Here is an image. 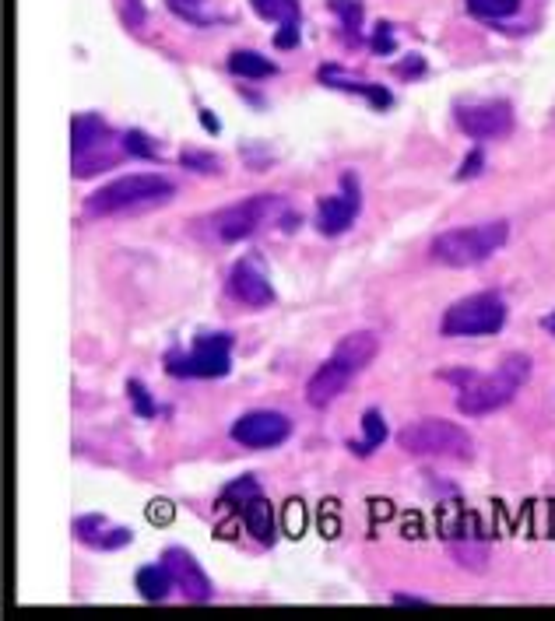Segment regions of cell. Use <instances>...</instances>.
<instances>
[{
  "mask_svg": "<svg viewBox=\"0 0 555 621\" xmlns=\"http://www.w3.org/2000/svg\"><path fill=\"white\" fill-rule=\"evenodd\" d=\"M173 193L176 186L166 176H159V172H134V176H120L113 183L99 186L85 200V211L95 218L127 215V211H145V207L166 204Z\"/></svg>",
  "mask_w": 555,
  "mask_h": 621,
  "instance_id": "1",
  "label": "cell"
},
{
  "mask_svg": "<svg viewBox=\"0 0 555 621\" xmlns=\"http://www.w3.org/2000/svg\"><path fill=\"white\" fill-rule=\"evenodd\" d=\"M527 376H531V358L527 355H506L499 362V369L489 372V376H475L471 372L461 397H457V411L468 414V418H482V414L499 411V407H506L517 397Z\"/></svg>",
  "mask_w": 555,
  "mask_h": 621,
  "instance_id": "2",
  "label": "cell"
},
{
  "mask_svg": "<svg viewBox=\"0 0 555 621\" xmlns=\"http://www.w3.org/2000/svg\"><path fill=\"white\" fill-rule=\"evenodd\" d=\"M506 222H482L471 229H450L433 239V257L447 267H475L506 243Z\"/></svg>",
  "mask_w": 555,
  "mask_h": 621,
  "instance_id": "3",
  "label": "cell"
},
{
  "mask_svg": "<svg viewBox=\"0 0 555 621\" xmlns=\"http://www.w3.org/2000/svg\"><path fill=\"white\" fill-rule=\"evenodd\" d=\"M397 446L411 457H443V460H471V436L454 422H443V418H426V422H415L408 429L397 432Z\"/></svg>",
  "mask_w": 555,
  "mask_h": 621,
  "instance_id": "4",
  "label": "cell"
},
{
  "mask_svg": "<svg viewBox=\"0 0 555 621\" xmlns=\"http://www.w3.org/2000/svg\"><path fill=\"white\" fill-rule=\"evenodd\" d=\"M506 323V306L496 292H478L454 302L443 316V334L447 337H482L496 334Z\"/></svg>",
  "mask_w": 555,
  "mask_h": 621,
  "instance_id": "5",
  "label": "cell"
},
{
  "mask_svg": "<svg viewBox=\"0 0 555 621\" xmlns=\"http://www.w3.org/2000/svg\"><path fill=\"white\" fill-rule=\"evenodd\" d=\"M440 534L464 569H478V572L485 569L489 548H485L482 520H478L475 513H468V509H461V506H447L440 513Z\"/></svg>",
  "mask_w": 555,
  "mask_h": 621,
  "instance_id": "6",
  "label": "cell"
},
{
  "mask_svg": "<svg viewBox=\"0 0 555 621\" xmlns=\"http://www.w3.org/2000/svg\"><path fill=\"white\" fill-rule=\"evenodd\" d=\"M229 337L225 334H208L194 344L190 355H169V372L173 376H190V379H215L229 376Z\"/></svg>",
  "mask_w": 555,
  "mask_h": 621,
  "instance_id": "7",
  "label": "cell"
},
{
  "mask_svg": "<svg viewBox=\"0 0 555 621\" xmlns=\"http://www.w3.org/2000/svg\"><path fill=\"white\" fill-rule=\"evenodd\" d=\"M274 207H278V197L271 193H257L250 200H239V204L225 207L215 215V236L222 243H239V239H250L267 218L274 215Z\"/></svg>",
  "mask_w": 555,
  "mask_h": 621,
  "instance_id": "8",
  "label": "cell"
},
{
  "mask_svg": "<svg viewBox=\"0 0 555 621\" xmlns=\"http://www.w3.org/2000/svg\"><path fill=\"white\" fill-rule=\"evenodd\" d=\"M292 432V422L278 411H250L243 414L236 425H232V439L250 450H271V446H282Z\"/></svg>",
  "mask_w": 555,
  "mask_h": 621,
  "instance_id": "9",
  "label": "cell"
},
{
  "mask_svg": "<svg viewBox=\"0 0 555 621\" xmlns=\"http://www.w3.org/2000/svg\"><path fill=\"white\" fill-rule=\"evenodd\" d=\"M457 123H461V130H468L471 137H503L510 134L513 127V113L506 102H471V106H461L457 109Z\"/></svg>",
  "mask_w": 555,
  "mask_h": 621,
  "instance_id": "10",
  "label": "cell"
},
{
  "mask_svg": "<svg viewBox=\"0 0 555 621\" xmlns=\"http://www.w3.org/2000/svg\"><path fill=\"white\" fill-rule=\"evenodd\" d=\"M162 565L169 569L176 590H180L187 600H194V604H204V600H211V593H215V590H211L208 576H204V569L197 565V558L190 555V551L169 548L166 555H162Z\"/></svg>",
  "mask_w": 555,
  "mask_h": 621,
  "instance_id": "11",
  "label": "cell"
},
{
  "mask_svg": "<svg viewBox=\"0 0 555 621\" xmlns=\"http://www.w3.org/2000/svg\"><path fill=\"white\" fill-rule=\"evenodd\" d=\"M359 215V186H355L352 176H345V193L338 197H324L317 207V229L324 236H341L348 225Z\"/></svg>",
  "mask_w": 555,
  "mask_h": 621,
  "instance_id": "12",
  "label": "cell"
},
{
  "mask_svg": "<svg viewBox=\"0 0 555 621\" xmlns=\"http://www.w3.org/2000/svg\"><path fill=\"white\" fill-rule=\"evenodd\" d=\"M352 376L355 372L348 369V365H341L338 358H331V362H324L310 376V383H306V400H310L313 407H327L331 400H338L341 393H345V386L352 383Z\"/></svg>",
  "mask_w": 555,
  "mask_h": 621,
  "instance_id": "13",
  "label": "cell"
},
{
  "mask_svg": "<svg viewBox=\"0 0 555 621\" xmlns=\"http://www.w3.org/2000/svg\"><path fill=\"white\" fill-rule=\"evenodd\" d=\"M229 292L236 295V299L243 302V306H253V309L267 306V302L274 299L271 281H267L264 274H260L253 264H236V267H232V274H229Z\"/></svg>",
  "mask_w": 555,
  "mask_h": 621,
  "instance_id": "14",
  "label": "cell"
},
{
  "mask_svg": "<svg viewBox=\"0 0 555 621\" xmlns=\"http://www.w3.org/2000/svg\"><path fill=\"white\" fill-rule=\"evenodd\" d=\"M74 534H78V541H85L88 548H102V551L123 548V544H130V537H134L127 527H106L102 516H81V520H74Z\"/></svg>",
  "mask_w": 555,
  "mask_h": 621,
  "instance_id": "15",
  "label": "cell"
},
{
  "mask_svg": "<svg viewBox=\"0 0 555 621\" xmlns=\"http://www.w3.org/2000/svg\"><path fill=\"white\" fill-rule=\"evenodd\" d=\"M109 127L99 120V116L85 113L78 116V120L71 123V155L74 158H85V155H95V151H106L109 148Z\"/></svg>",
  "mask_w": 555,
  "mask_h": 621,
  "instance_id": "16",
  "label": "cell"
},
{
  "mask_svg": "<svg viewBox=\"0 0 555 621\" xmlns=\"http://www.w3.org/2000/svg\"><path fill=\"white\" fill-rule=\"evenodd\" d=\"M376 351H380V337H376L373 330H355V334L341 337L338 348H334V358H338L341 365H348L352 372H359L373 362Z\"/></svg>",
  "mask_w": 555,
  "mask_h": 621,
  "instance_id": "17",
  "label": "cell"
},
{
  "mask_svg": "<svg viewBox=\"0 0 555 621\" xmlns=\"http://www.w3.org/2000/svg\"><path fill=\"white\" fill-rule=\"evenodd\" d=\"M243 523H246V530L257 537V541H264V544L274 541V509H271V502H267L264 495H257L253 502H246Z\"/></svg>",
  "mask_w": 555,
  "mask_h": 621,
  "instance_id": "18",
  "label": "cell"
},
{
  "mask_svg": "<svg viewBox=\"0 0 555 621\" xmlns=\"http://www.w3.org/2000/svg\"><path fill=\"white\" fill-rule=\"evenodd\" d=\"M134 583H137V593H141L145 600H166L169 590L176 586L166 565H145V569L137 572Z\"/></svg>",
  "mask_w": 555,
  "mask_h": 621,
  "instance_id": "19",
  "label": "cell"
},
{
  "mask_svg": "<svg viewBox=\"0 0 555 621\" xmlns=\"http://www.w3.org/2000/svg\"><path fill=\"white\" fill-rule=\"evenodd\" d=\"M229 71L232 74H239V78H271L274 74V64L267 57H260V53H253V50H236L229 57Z\"/></svg>",
  "mask_w": 555,
  "mask_h": 621,
  "instance_id": "20",
  "label": "cell"
},
{
  "mask_svg": "<svg viewBox=\"0 0 555 621\" xmlns=\"http://www.w3.org/2000/svg\"><path fill=\"white\" fill-rule=\"evenodd\" d=\"M253 11L267 22H299V0H250Z\"/></svg>",
  "mask_w": 555,
  "mask_h": 621,
  "instance_id": "21",
  "label": "cell"
},
{
  "mask_svg": "<svg viewBox=\"0 0 555 621\" xmlns=\"http://www.w3.org/2000/svg\"><path fill=\"white\" fill-rule=\"evenodd\" d=\"M362 432H366V439H362V443L355 446V450H359L362 457H366V453H373L376 446H383V439H387V425H383V414L369 407V411L362 414Z\"/></svg>",
  "mask_w": 555,
  "mask_h": 621,
  "instance_id": "22",
  "label": "cell"
},
{
  "mask_svg": "<svg viewBox=\"0 0 555 621\" xmlns=\"http://www.w3.org/2000/svg\"><path fill=\"white\" fill-rule=\"evenodd\" d=\"M468 11L475 18H510L520 11V0H468Z\"/></svg>",
  "mask_w": 555,
  "mask_h": 621,
  "instance_id": "23",
  "label": "cell"
},
{
  "mask_svg": "<svg viewBox=\"0 0 555 621\" xmlns=\"http://www.w3.org/2000/svg\"><path fill=\"white\" fill-rule=\"evenodd\" d=\"M257 495H260L257 481H253V478H239V481H232V485L222 492V506H236L239 513H243L246 502H253Z\"/></svg>",
  "mask_w": 555,
  "mask_h": 621,
  "instance_id": "24",
  "label": "cell"
},
{
  "mask_svg": "<svg viewBox=\"0 0 555 621\" xmlns=\"http://www.w3.org/2000/svg\"><path fill=\"white\" fill-rule=\"evenodd\" d=\"M531 520H534V534L541 537H555V502H531Z\"/></svg>",
  "mask_w": 555,
  "mask_h": 621,
  "instance_id": "25",
  "label": "cell"
},
{
  "mask_svg": "<svg viewBox=\"0 0 555 621\" xmlns=\"http://www.w3.org/2000/svg\"><path fill=\"white\" fill-rule=\"evenodd\" d=\"M123 151L134 158H155V144L148 141V134H141V130H127V134H123Z\"/></svg>",
  "mask_w": 555,
  "mask_h": 621,
  "instance_id": "26",
  "label": "cell"
},
{
  "mask_svg": "<svg viewBox=\"0 0 555 621\" xmlns=\"http://www.w3.org/2000/svg\"><path fill=\"white\" fill-rule=\"evenodd\" d=\"M180 162L187 165V169H194V172H204V176H211V172L222 169V162H218L215 155H208V151H183Z\"/></svg>",
  "mask_w": 555,
  "mask_h": 621,
  "instance_id": "27",
  "label": "cell"
},
{
  "mask_svg": "<svg viewBox=\"0 0 555 621\" xmlns=\"http://www.w3.org/2000/svg\"><path fill=\"white\" fill-rule=\"evenodd\" d=\"M303 530H306V506L299 499L285 502V534L303 537Z\"/></svg>",
  "mask_w": 555,
  "mask_h": 621,
  "instance_id": "28",
  "label": "cell"
},
{
  "mask_svg": "<svg viewBox=\"0 0 555 621\" xmlns=\"http://www.w3.org/2000/svg\"><path fill=\"white\" fill-rule=\"evenodd\" d=\"M331 11L341 15V25H345V29H359L362 25V8L355 0H331Z\"/></svg>",
  "mask_w": 555,
  "mask_h": 621,
  "instance_id": "29",
  "label": "cell"
},
{
  "mask_svg": "<svg viewBox=\"0 0 555 621\" xmlns=\"http://www.w3.org/2000/svg\"><path fill=\"white\" fill-rule=\"evenodd\" d=\"M320 534L324 537H338L341 534L338 502H324V506H320Z\"/></svg>",
  "mask_w": 555,
  "mask_h": 621,
  "instance_id": "30",
  "label": "cell"
},
{
  "mask_svg": "<svg viewBox=\"0 0 555 621\" xmlns=\"http://www.w3.org/2000/svg\"><path fill=\"white\" fill-rule=\"evenodd\" d=\"M127 393H130V400L137 404V414H141V418H152V414L159 411V407L152 404V397H148V390L137 383V379H130V383H127Z\"/></svg>",
  "mask_w": 555,
  "mask_h": 621,
  "instance_id": "31",
  "label": "cell"
},
{
  "mask_svg": "<svg viewBox=\"0 0 555 621\" xmlns=\"http://www.w3.org/2000/svg\"><path fill=\"white\" fill-rule=\"evenodd\" d=\"M176 516V506L166 499H155L152 506H148V523H155V527H166V523H173Z\"/></svg>",
  "mask_w": 555,
  "mask_h": 621,
  "instance_id": "32",
  "label": "cell"
},
{
  "mask_svg": "<svg viewBox=\"0 0 555 621\" xmlns=\"http://www.w3.org/2000/svg\"><path fill=\"white\" fill-rule=\"evenodd\" d=\"M274 46H278V50H292V46H299V25L296 22L282 25L278 36H274Z\"/></svg>",
  "mask_w": 555,
  "mask_h": 621,
  "instance_id": "33",
  "label": "cell"
},
{
  "mask_svg": "<svg viewBox=\"0 0 555 621\" xmlns=\"http://www.w3.org/2000/svg\"><path fill=\"white\" fill-rule=\"evenodd\" d=\"M482 165H485V155H482V151H471V155L464 158V165H461V172H457V179H471V176H478V172H482Z\"/></svg>",
  "mask_w": 555,
  "mask_h": 621,
  "instance_id": "34",
  "label": "cell"
},
{
  "mask_svg": "<svg viewBox=\"0 0 555 621\" xmlns=\"http://www.w3.org/2000/svg\"><path fill=\"white\" fill-rule=\"evenodd\" d=\"M394 32H390V25H380L376 29V36H373V50L376 53H394Z\"/></svg>",
  "mask_w": 555,
  "mask_h": 621,
  "instance_id": "35",
  "label": "cell"
},
{
  "mask_svg": "<svg viewBox=\"0 0 555 621\" xmlns=\"http://www.w3.org/2000/svg\"><path fill=\"white\" fill-rule=\"evenodd\" d=\"M369 513H373V520H390V516H394V506H390L387 499H373L369 502Z\"/></svg>",
  "mask_w": 555,
  "mask_h": 621,
  "instance_id": "36",
  "label": "cell"
},
{
  "mask_svg": "<svg viewBox=\"0 0 555 621\" xmlns=\"http://www.w3.org/2000/svg\"><path fill=\"white\" fill-rule=\"evenodd\" d=\"M394 604H401V607H422V604H426V600H422V597H404V593H397V597H394Z\"/></svg>",
  "mask_w": 555,
  "mask_h": 621,
  "instance_id": "37",
  "label": "cell"
},
{
  "mask_svg": "<svg viewBox=\"0 0 555 621\" xmlns=\"http://www.w3.org/2000/svg\"><path fill=\"white\" fill-rule=\"evenodd\" d=\"M201 123H204V130H211V134H218V120L208 113V109H201Z\"/></svg>",
  "mask_w": 555,
  "mask_h": 621,
  "instance_id": "38",
  "label": "cell"
},
{
  "mask_svg": "<svg viewBox=\"0 0 555 621\" xmlns=\"http://www.w3.org/2000/svg\"><path fill=\"white\" fill-rule=\"evenodd\" d=\"M541 327H545L548 334H555V313H552V316H545V320H541Z\"/></svg>",
  "mask_w": 555,
  "mask_h": 621,
  "instance_id": "39",
  "label": "cell"
}]
</instances>
